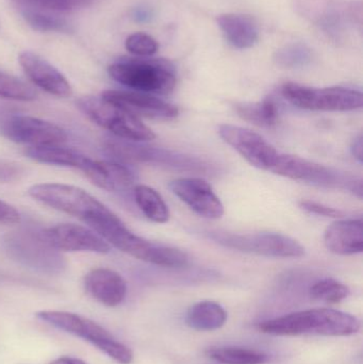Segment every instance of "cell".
<instances>
[{"instance_id": "6da1fadb", "label": "cell", "mask_w": 363, "mask_h": 364, "mask_svg": "<svg viewBox=\"0 0 363 364\" xmlns=\"http://www.w3.org/2000/svg\"><path fill=\"white\" fill-rule=\"evenodd\" d=\"M360 327V321L352 314L328 308H318L264 321L258 324V331L281 337L303 335L349 337L357 333Z\"/></svg>"}, {"instance_id": "7a4b0ae2", "label": "cell", "mask_w": 363, "mask_h": 364, "mask_svg": "<svg viewBox=\"0 0 363 364\" xmlns=\"http://www.w3.org/2000/svg\"><path fill=\"white\" fill-rule=\"evenodd\" d=\"M111 78L131 91L170 95L176 87L174 66L162 59H124L108 68Z\"/></svg>"}, {"instance_id": "3957f363", "label": "cell", "mask_w": 363, "mask_h": 364, "mask_svg": "<svg viewBox=\"0 0 363 364\" xmlns=\"http://www.w3.org/2000/svg\"><path fill=\"white\" fill-rule=\"evenodd\" d=\"M36 316L55 328L89 342L115 363L130 364L134 360V354L128 346L90 318L72 312L58 310H43L36 312Z\"/></svg>"}, {"instance_id": "277c9868", "label": "cell", "mask_w": 363, "mask_h": 364, "mask_svg": "<svg viewBox=\"0 0 363 364\" xmlns=\"http://www.w3.org/2000/svg\"><path fill=\"white\" fill-rule=\"evenodd\" d=\"M28 193L43 205L75 216L89 227L113 214L97 198L77 186L63 183L34 184Z\"/></svg>"}, {"instance_id": "5b68a950", "label": "cell", "mask_w": 363, "mask_h": 364, "mask_svg": "<svg viewBox=\"0 0 363 364\" xmlns=\"http://www.w3.org/2000/svg\"><path fill=\"white\" fill-rule=\"evenodd\" d=\"M76 105L93 123L121 140L148 142L156 138L155 132L142 119L102 95L83 96L77 100Z\"/></svg>"}, {"instance_id": "8992f818", "label": "cell", "mask_w": 363, "mask_h": 364, "mask_svg": "<svg viewBox=\"0 0 363 364\" xmlns=\"http://www.w3.org/2000/svg\"><path fill=\"white\" fill-rule=\"evenodd\" d=\"M283 97L296 108L323 112H349L363 107L362 92L349 87H306L298 83L288 82L281 89Z\"/></svg>"}, {"instance_id": "52a82bcc", "label": "cell", "mask_w": 363, "mask_h": 364, "mask_svg": "<svg viewBox=\"0 0 363 364\" xmlns=\"http://www.w3.org/2000/svg\"><path fill=\"white\" fill-rule=\"evenodd\" d=\"M209 237L220 245L239 252H249L269 258H302L305 247L293 237L283 233L258 232L237 235L228 232H210Z\"/></svg>"}, {"instance_id": "ba28073f", "label": "cell", "mask_w": 363, "mask_h": 364, "mask_svg": "<svg viewBox=\"0 0 363 364\" xmlns=\"http://www.w3.org/2000/svg\"><path fill=\"white\" fill-rule=\"evenodd\" d=\"M25 154L28 158L40 164L76 168L96 186L110 192L112 191L110 164L108 161H97L74 149L60 147L59 145L28 147Z\"/></svg>"}, {"instance_id": "9c48e42d", "label": "cell", "mask_w": 363, "mask_h": 364, "mask_svg": "<svg viewBox=\"0 0 363 364\" xmlns=\"http://www.w3.org/2000/svg\"><path fill=\"white\" fill-rule=\"evenodd\" d=\"M271 172L292 181L307 182L327 188H345L353 192L357 191L358 196H362V181H356L347 177L345 178L326 166L303 159L298 156L279 154L278 159Z\"/></svg>"}, {"instance_id": "30bf717a", "label": "cell", "mask_w": 363, "mask_h": 364, "mask_svg": "<svg viewBox=\"0 0 363 364\" xmlns=\"http://www.w3.org/2000/svg\"><path fill=\"white\" fill-rule=\"evenodd\" d=\"M0 134L12 142L29 147L60 145L67 140L65 130L55 124L11 113L0 117Z\"/></svg>"}, {"instance_id": "8fae6325", "label": "cell", "mask_w": 363, "mask_h": 364, "mask_svg": "<svg viewBox=\"0 0 363 364\" xmlns=\"http://www.w3.org/2000/svg\"><path fill=\"white\" fill-rule=\"evenodd\" d=\"M219 134L226 144L259 170L271 172L281 154L261 134L247 128L222 124Z\"/></svg>"}, {"instance_id": "7c38bea8", "label": "cell", "mask_w": 363, "mask_h": 364, "mask_svg": "<svg viewBox=\"0 0 363 364\" xmlns=\"http://www.w3.org/2000/svg\"><path fill=\"white\" fill-rule=\"evenodd\" d=\"M43 240L60 252L108 254L111 246L92 229L76 224H59L43 231Z\"/></svg>"}, {"instance_id": "4fadbf2b", "label": "cell", "mask_w": 363, "mask_h": 364, "mask_svg": "<svg viewBox=\"0 0 363 364\" xmlns=\"http://www.w3.org/2000/svg\"><path fill=\"white\" fill-rule=\"evenodd\" d=\"M102 97L119 105L139 119L168 122L177 119L179 110L176 106L151 94L123 90H107Z\"/></svg>"}, {"instance_id": "5bb4252c", "label": "cell", "mask_w": 363, "mask_h": 364, "mask_svg": "<svg viewBox=\"0 0 363 364\" xmlns=\"http://www.w3.org/2000/svg\"><path fill=\"white\" fill-rule=\"evenodd\" d=\"M168 188L198 215L209 220H219L224 215L221 199L204 179L179 178L170 181Z\"/></svg>"}, {"instance_id": "9a60e30c", "label": "cell", "mask_w": 363, "mask_h": 364, "mask_svg": "<svg viewBox=\"0 0 363 364\" xmlns=\"http://www.w3.org/2000/svg\"><path fill=\"white\" fill-rule=\"evenodd\" d=\"M18 60L28 78L43 91L61 98L72 95V89L67 79L40 55L31 51H23L19 55Z\"/></svg>"}, {"instance_id": "2e32d148", "label": "cell", "mask_w": 363, "mask_h": 364, "mask_svg": "<svg viewBox=\"0 0 363 364\" xmlns=\"http://www.w3.org/2000/svg\"><path fill=\"white\" fill-rule=\"evenodd\" d=\"M83 284L87 294L107 307L121 305L127 295L125 279L112 269H92L85 275Z\"/></svg>"}, {"instance_id": "e0dca14e", "label": "cell", "mask_w": 363, "mask_h": 364, "mask_svg": "<svg viewBox=\"0 0 363 364\" xmlns=\"http://www.w3.org/2000/svg\"><path fill=\"white\" fill-rule=\"evenodd\" d=\"M324 244L330 252L340 256L362 254L363 250L362 218L339 220L332 223L324 232Z\"/></svg>"}, {"instance_id": "ac0fdd59", "label": "cell", "mask_w": 363, "mask_h": 364, "mask_svg": "<svg viewBox=\"0 0 363 364\" xmlns=\"http://www.w3.org/2000/svg\"><path fill=\"white\" fill-rule=\"evenodd\" d=\"M217 21L228 42L236 48H251L257 43L259 30L256 21L249 15L226 13L219 15Z\"/></svg>"}, {"instance_id": "d6986e66", "label": "cell", "mask_w": 363, "mask_h": 364, "mask_svg": "<svg viewBox=\"0 0 363 364\" xmlns=\"http://www.w3.org/2000/svg\"><path fill=\"white\" fill-rule=\"evenodd\" d=\"M227 314L215 301H200L190 308L187 324L194 331H213L225 325Z\"/></svg>"}, {"instance_id": "ffe728a7", "label": "cell", "mask_w": 363, "mask_h": 364, "mask_svg": "<svg viewBox=\"0 0 363 364\" xmlns=\"http://www.w3.org/2000/svg\"><path fill=\"white\" fill-rule=\"evenodd\" d=\"M134 200L139 209L149 220L164 224L170 220V210L161 195L151 186L139 184L134 186Z\"/></svg>"}, {"instance_id": "44dd1931", "label": "cell", "mask_w": 363, "mask_h": 364, "mask_svg": "<svg viewBox=\"0 0 363 364\" xmlns=\"http://www.w3.org/2000/svg\"><path fill=\"white\" fill-rule=\"evenodd\" d=\"M239 117L260 127H273L278 119V109L273 98H266L257 104H239L234 107Z\"/></svg>"}, {"instance_id": "7402d4cb", "label": "cell", "mask_w": 363, "mask_h": 364, "mask_svg": "<svg viewBox=\"0 0 363 364\" xmlns=\"http://www.w3.org/2000/svg\"><path fill=\"white\" fill-rule=\"evenodd\" d=\"M208 355L221 364H266L270 360L264 353L242 348H212Z\"/></svg>"}, {"instance_id": "603a6c76", "label": "cell", "mask_w": 363, "mask_h": 364, "mask_svg": "<svg viewBox=\"0 0 363 364\" xmlns=\"http://www.w3.org/2000/svg\"><path fill=\"white\" fill-rule=\"evenodd\" d=\"M23 16L34 30L42 32H70V26L65 19L58 15L50 14L49 11L36 6L23 9Z\"/></svg>"}, {"instance_id": "cb8c5ba5", "label": "cell", "mask_w": 363, "mask_h": 364, "mask_svg": "<svg viewBox=\"0 0 363 364\" xmlns=\"http://www.w3.org/2000/svg\"><path fill=\"white\" fill-rule=\"evenodd\" d=\"M310 296L327 304H339L349 297L350 289L332 278L320 280L310 288Z\"/></svg>"}, {"instance_id": "d4e9b609", "label": "cell", "mask_w": 363, "mask_h": 364, "mask_svg": "<svg viewBox=\"0 0 363 364\" xmlns=\"http://www.w3.org/2000/svg\"><path fill=\"white\" fill-rule=\"evenodd\" d=\"M0 97L19 102H31L36 100V92L21 79L0 72Z\"/></svg>"}, {"instance_id": "484cf974", "label": "cell", "mask_w": 363, "mask_h": 364, "mask_svg": "<svg viewBox=\"0 0 363 364\" xmlns=\"http://www.w3.org/2000/svg\"><path fill=\"white\" fill-rule=\"evenodd\" d=\"M313 58L311 49L303 43H291L285 45L275 53V61L277 64L286 68L305 65Z\"/></svg>"}, {"instance_id": "4316f807", "label": "cell", "mask_w": 363, "mask_h": 364, "mask_svg": "<svg viewBox=\"0 0 363 364\" xmlns=\"http://www.w3.org/2000/svg\"><path fill=\"white\" fill-rule=\"evenodd\" d=\"M125 46L130 53L138 57H151L159 48L157 41L143 32L130 34L126 40Z\"/></svg>"}, {"instance_id": "83f0119b", "label": "cell", "mask_w": 363, "mask_h": 364, "mask_svg": "<svg viewBox=\"0 0 363 364\" xmlns=\"http://www.w3.org/2000/svg\"><path fill=\"white\" fill-rule=\"evenodd\" d=\"M28 4H31L36 8L42 9V10L58 11L70 10V9L76 8L80 6L85 0H26Z\"/></svg>"}, {"instance_id": "f1b7e54d", "label": "cell", "mask_w": 363, "mask_h": 364, "mask_svg": "<svg viewBox=\"0 0 363 364\" xmlns=\"http://www.w3.org/2000/svg\"><path fill=\"white\" fill-rule=\"evenodd\" d=\"M300 207L309 213L318 214V215L326 216V218H342L343 212L335 208L328 207L323 203H317L313 200H302Z\"/></svg>"}, {"instance_id": "f546056e", "label": "cell", "mask_w": 363, "mask_h": 364, "mask_svg": "<svg viewBox=\"0 0 363 364\" xmlns=\"http://www.w3.org/2000/svg\"><path fill=\"white\" fill-rule=\"evenodd\" d=\"M25 174V168L16 162L0 160V182L18 181Z\"/></svg>"}, {"instance_id": "4dcf8cb0", "label": "cell", "mask_w": 363, "mask_h": 364, "mask_svg": "<svg viewBox=\"0 0 363 364\" xmlns=\"http://www.w3.org/2000/svg\"><path fill=\"white\" fill-rule=\"evenodd\" d=\"M21 220V214L9 203L0 200V224H16Z\"/></svg>"}, {"instance_id": "1f68e13d", "label": "cell", "mask_w": 363, "mask_h": 364, "mask_svg": "<svg viewBox=\"0 0 363 364\" xmlns=\"http://www.w3.org/2000/svg\"><path fill=\"white\" fill-rule=\"evenodd\" d=\"M352 151H353V155L355 156L356 159L359 162H362L363 143L362 136H358V138L354 140L353 145H352Z\"/></svg>"}, {"instance_id": "d6a6232c", "label": "cell", "mask_w": 363, "mask_h": 364, "mask_svg": "<svg viewBox=\"0 0 363 364\" xmlns=\"http://www.w3.org/2000/svg\"><path fill=\"white\" fill-rule=\"evenodd\" d=\"M134 17H136V21L144 23V21H148L151 18V12L148 9L140 8L134 13Z\"/></svg>"}, {"instance_id": "836d02e7", "label": "cell", "mask_w": 363, "mask_h": 364, "mask_svg": "<svg viewBox=\"0 0 363 364\" xmlns=\"http://www.w3.org/2000/svg\"><path fill=\"white\" fill-rule=\"evenodd\" d=\"M49 364H87L85 361L78 358H72V357H61V358L55 359Z\"/></svg>"}]
</instances>
